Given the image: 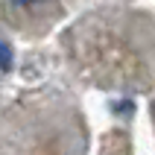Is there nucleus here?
I'll return each mask as SVG.
<instances>
[{"label":"nucleus","mask_w":155,"mask_h":155,"mask_svg":"<svg viewBox=\"0 0 155 155\" xmlns=\"http://www.w3.org/2000/svg\"><path fill=\"white\" fill-rule=\"evenodd\" d=\"M9 68H12V47L0 38V70H9Z\"/></svg>","instance_id":"1"},{"label":"nucleus","mask_w":155,"mask_h":155,"mask_svg":"<svg viewBox=\"0 0 155 155\" xmlns=\"http://www.w3.org/2000/svg\"><path fill=\"white\" fill-rule=\"evenodd\" d=\"M15 6H32V3H44V0H12Z\"/></svg>","instance_id":"2"}]
</instances>
